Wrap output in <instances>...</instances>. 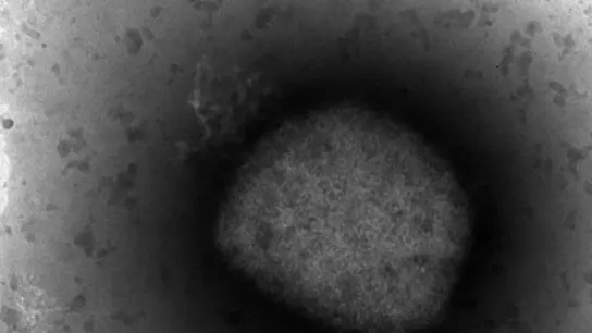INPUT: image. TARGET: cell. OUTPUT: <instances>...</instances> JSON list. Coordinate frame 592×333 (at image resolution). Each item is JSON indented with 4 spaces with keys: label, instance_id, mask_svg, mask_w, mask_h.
Segmentation results:
<instances>
[{
    "label": "cell",
    "instance_id": "cell-1",
    "mask_svg": "<svg viewBox=\"0 0 592 333\" xmlns=\"http://www.w3.org/2000/svg\"><path fill=\"white\" fill-rule=\"evenodd\" d=\"M222 243L271 295L360 331H408L444 309L470 233L466 197L416 134L340 106L263 140L232 193Z\"/></svg>",
    "mask_w": 592,
    "mask_h": 333
}]
</instances>
